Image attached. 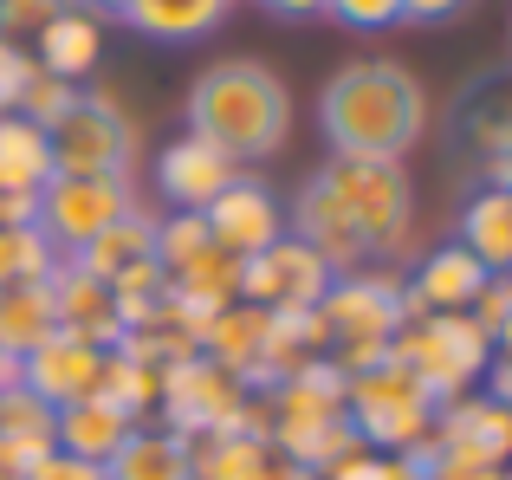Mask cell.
Segmentation results:
<instances>
[{
    "label": "cell",
    "instance_id": "obj_39",
    "mask_svg": "<svg viewBox=\"0 0 512 480\" xmlns=\"http://www.w3.org/2000/svg\"><path fill=\"white\" fill-rule=\"evenodd\" d=\"M480 169H487V182H493V189H512V124L500 130V143H493V150L480 156Z\"/></svg>",
    "mask_w": 512,
    "mask_h": 480
},
{
    "label": "cell",
    "instance_id": "obj_45",
    "mask_svg": "<svg viewBox=\"0 0 512 480\" xmlns=\"http://www.w3.org/2000/svg\"><path fill=\"white\" fill-rule=\"evenodd\" d=\"M493 344H512V312L500 318V331H493Z\"/></svg>",
    "mask_w": 512,
    "mask_h": 480
},
{
    "label": "cell",
    "instance_id": "obj_18",
    "mask_svg": "<svg viewBox=\"0 0 512 480\" xmlns=\"http://www.w3.org/2000/svg\"><path fill=\"white\" fill-rule=\"evenodd\" d=\"M98 59H104V20H91L85 7H59L33 33V65L52 72V78H65V85H78V91L98 72Z\"/></svg>",
    "mask_w": 512,
    "mask_h": 480
},
{
    "label": "cell",
    "instance_id": "obj_16",
    "mask_svg": "<svg viewBox=\"0 0 512 480\" xmlns=\"http://www.w3.org/2000/svg\"><path fill=\"white\" fill-rule=\"evenodd\" d=\"M188 468H195V480H318L292 455H279L273 435H253V429L188 442Z\"/></svg>",
    "mask_w": 512,
    "mask_h": 480
},
{
    "label": "cell",
    "instance_id": "obj_32",
    "mask_svg": "<svg viewBox=\"0 0 512 480\" xmlns=\"http://www.w3.org/2000/svg\"><path fill=\"white\" fill-rule=\"evenodd\" d=\"M325 480H428L409 455H376V448H357L350 461H338Z\"/></svg>",
    "mask_w": 512,
    "mask_h": 480
},
{
    "label": "cell",
    "instance_id": "obj_14",
    "mask_svg": "<svg viewBox=\"0 0 512 480\" xmlns=\"http://www.w3.org/2000/svg\"><path fill=\"white\" fill-rule=\"evenodd\" d=\"M234 176H240L234 156H221L214 143L188 137V130H182L175 143H163V150H156V195H163L175 215H201V208H208Z\"/></svg>",
    "mask_w": 512,
    "mask_h": 480
},
{
    "label": "cell",
    "instance_id": "obj_17",
    "mask_svg": "<svg viewBox=\"0 0 512 480\" xmlns=\"http://www.w3.org/2000/svg\"><path fill=\"white\" fill-rule=\"evenodd\" d=\"M266 338H273V312H266V305L234 299L227 312H214V325H208V331H201V357H214V364H221L227 377H240L247 390H260Z\"/></svg>",
    "mask_w": 512,
    "mask_h": 480
},
{
    "label": "cell",
    "instance_id": "obj_5",
    "mask_svg": "<svg viewBox=\"0 0 512 480\" xmlns=\"http://www.w3.org/2000/svg\"><path fill=\"white\" fill-rule=\"evenodd\" d=\"M344 416H350V429L363 435V448H376V455H415V448L435 435L441 403L402 364H376V370H363V377H350Z\"/></svg>",
    "mask_w": 512,
    "mask_h": 480
},
{
    "label": "cell",
    "instance_id": "obj_11",
    "mask_svg": "<svg viewBox=\"0 0 512 480\" xmlns=\"http://www.w3.org/2000/svg\"><path fill=\"white\" fill-rule=\"evenodd\" d=\"M318 312H325L331 338H376L389 344L402 331V279L396 273H338L325 286V299H318Z\"/></svg>",
    "mask_w": 512,
    "mask_h": 480
},
{
    "label": "cell",
    "instance_id": "obj_12",
    "mask_svg": "<svg viewBox=\"0 0 512 480\" xmlns=\"http://www.w3.org/2000/svg\"><path fill=\"white\" fill-rule=\"evenodd\" d=\"M286 234L299 240V247H312L318 260L331 266V273H363V266H370V240H363V228L344 215V202H338V195H331L318 176H305V189L292 195Z\"/></svg>",
    "mask_w": 512,
    "mask_h": 480
},
{
    "label": "cell",
    "instance_id": "obj_7",
    "mask_svg": "<svg viewBox=\"0 0 512 480\" xmlns=\"http://www.w3.org/2000/svg\"><path fill=\"white\" fill-rule=\"evenodd\" d=\"M247 403L253 390L240 377H227L214 357H182L175 370H163V396H156V422L175 429L182 442H208V435H234L247 429Z\"/></svg>",
    "mask_w": 512,
    "mask_h": 480
},
{
    "label": "cell",
    "instance_id": "obj_38",
    "mask_svg": "<svg viewBox=\"0 0 512 480\" xmlns=\"http://www.w3.org/2000/svg\"><path fill=\"white\" fill-rule=\"evenodd\" d=\"M487 396L493 403H512V344H493V364H487Z\"/></svg>",
    "mask_w": 512,
    "mask_h": 480
},
{
    "label": "cell",
    "instance_id": "obj_35",
    "mask_svg": "<svg viewBox=\"0 0 512 480\" xmlns=\"http://www.w3.org/2000/svg\"><path fill=\"white\" fill-rule=\"evenodd\" d=\"M26 480H104V468H98V461H78V455H59V448H52V455H39L33 468H26Z\"/></svg>",
    "mask_w": 512,
    "mask_h": 480
},
{
    "label": "cell",
    "instance_id": "obj_3",
    "mask_svg": "<svg viewBox=\"0 0 512 480\" xmlns=\"http://www.w3.org/2000/svg\"><path fill=\"white\" fill-rule=\"evenodd\" d=\"M331 195L344 202V215L370 240V260H402L415 240V189L409 169L389 163V156H331L312 169Z\"/></svg>",
    "mask_w": 512,
    "mask_h": 480
},
{
    "label": "cell",
    "instance_id": "obj_9",
    "mask_svg": "<svg viewBox=\"0 0 512 480\" xmlns=\"http://www.w3.org/2000/svg\"><path fill=\"white\" fill-rule=\"evenodd\" d=\"M201 221H208V240L227 260H253V253H266L273 240H286V202H279L260 176H247V169L201 208Z\"/></svg>",
    "mask_w": 512,
    "mask_h": 480
},
{
    "label": "cell",
    "instance_id": "obj_15",
    "mask_svg": "<svg viewBox=\"0 0 512 480\" xmlns=\"http://www.w3.org/2000/svg\"><path fill=\"white\" fill-rule=\"evenodd\" d=\"M52 318H59L65 338H85V344H98V351H117V338H124L117 292L104 286V279H91L85 266H72V260L52 266Z\"/></svg>",
    "mask_w": 512,
    "mask_h": 480
},
{
    "label": "cell",
    "instance_id": "obj_6",
    "mask_svg": "<svg viewBox=\"0 0 512 480\" xmlns=\"http://www.w3.org/2000/svg\"><path fill=\"white\" fill-rule=\"evenodd\" d=\"M52 176H130L137 169V124L111 91H78V104L46 130Z\"/></svg>",
    "mask_w": 512,
    "mask_h": 480
},
{
    "label": "cell",
    "instance_id": "obj_23",
    "mask_svg": "<svg viewBox=\"0 0 512 480\" xmlns=\"http://www.w3.org/2000/svg\"><path fill=\"white\" fill-rule=\"evenodd\" d=\"M461 247L474 253L487 273H506L512 266V189H493L480 182L461 202Z\"/></svg>",
    "mask_w": 512,
    "mask_h": 480
},
{
    "label": "cell",
    "instance_id": "obj_19",
    "mask_svg": "<svg viewBox=\"0 0 512 480\" xmlns=\"http://www.w3.org/2000/svg\"><path fill=\"white\" fill-rule=\"evenodd\" d=\"M487 279H493L487 266H480L461 240H448V247H435V253H422V260H415L409 292L428 305V312H467V305L480 299V286H487Z\"/></svg>",
    "mask_w": 512,
    "mask_h": 480
},
{
    "label": "cell",
    "instance_id": "obj_24",
    "mask_svg": "<svg viewBox=\"0 0 512 480\" xmlns=\"http://www.w3.org/2000/svg\"><path fill=\"white\" fill-rule=\"evenodd\" d=\"M156 260V215H124L117 228H104L91 247L72 253V266H85L91 279H104V286H117V279L130 273V266H150Z\"/></svg>",
    "mask_w": 512,
    "mask_h": 480
},
{
    "label": "cell",
    "instance_id": "obj_1",
    "mask_svg": "<svg viewBox=\"0 0 512 480\" xmlns=\"http://www.w3.org/2000/svg\"><path fill=\"white\" fill-rule=\"evenodd\" d=\"M318 130L331 156H402L428 130V91L402 59H350L318 91Z\"/></svg>",
    "mask_w": 512,
    "mask_h": 480
},
{
    "label": "cell",
    "instance_id": "obj_13",
    "mask_svg": "<svg viewBox=\"0 0 512 480\" xmlns=\"http://www.w3.org/2000/svg\"><path fill=\"white\" fill-rule=\"evenodd\" d=\"M98 377H104V351L85 344V338H65V331H52L39 351L20 357V383L52 409V416L72 409V403H85V396H98Z\"/></svg>",
    "mask_w": 512,
    "mask_h": 480
},
{
    "label": "cell",
    "instance_id": "obj_8",
    "mask_svg": "<svg viewBox=\"0 0 512 480\" xmlns=\"http://www.w3.org/2000/svg\"><path fill=\"white\" fill-rule=\"evenodd\" d=\"M137 182L130 176H52L39 189V221L33 228L46 234V247L59 260H72L78 247H91L104 228H117L124 215H137Z\"/></svg>",
    "mask_w": 512,
    "mask_h": 480
},
{
    "label": "cell",
    "instance_id": "obj_22",
    "mask_svg": "<svg viewBox=\"0 0 512 480\" xmlns=\"http://www.w3.org/2000/svg\"><path fill=\"white\" fill-rule=\"evenodd\" d=\"M104 480H195L188 442L175 429H163V422H137L124 435V448L104 461Z\"/></svg>",
    "mask_w": 512,
    "mask_h": 480
},
{
    "label": "cell",
    "instance_id": "obj_29",
    "mask_svg": "<svg viewBox=\"0 0 512 480\" xmlns=\"http://www.w3.org/2000/svg\"><path fill=\"white\" fill-rule=\"evenodd\" d=\"M78 104V85H65V78H52V72H26V85H20V98H13V117H26V124H39V130H52L65 111Z\"/></svg>",
    "mask_w": 512,
    "mask_h": 480
},
{
    "label": "cell",
    "instance_id": "obj_44",
    "mask_svg": "<svg viewBox=\"0 0 512 480\" xmlns=\"http://www.w3.org/2000/svg\"><path fill=\"white\" fill-rule=\"evenodd\" d=\"M0 480H26V468H20V461L7 455V448H0Z\"/></svg>",
    "mask_w": 512,
    "mask_h": 480
},
{
    "label": "cell",
    "instance_id": "obj_2",
    "mask_svg": "<svg viewBox=\"0 0 512 480\" xmlns=\"http://www.w3.org/2000/svg\"><path fill=\"white\" fill-rule=\"evenodd\" d=\"M182 117H188V137L214 143L221 156H234V163L247 169V163H266V156L286 150L292 91H286V78L260 59H214L208 72L188 85Z\"/></svg>",
    "mask_w": 512,
    "mask_h": 480
},
{
    "label": "cell",
    "instance_id": "obj_26",
    "mask_svg": "<svg viewBox=\"0 0 512 480\" xmlns=\"http://www.w3.org/2000/svg\"><path fill=\"white\" fill-rule=\"evenodd\" d=\"M0 448H7L20 468H33L39 455H52V409L39 403L26 383L0 390Z\"/></svg>",
    "mask_w": 512,
    "mask_h": 480
},
{
    "label": "cell",
    "instance_id": "obj_10",
    "mask_svg": "<svg viewBox=\"0 0 512 480\" xmlns=\"http://www.w3.org/2000/svg\"><path fill=\"white\" fill-rule=\"evenodd\" d=\"M331 279H338V273H331L312 247H299V240L286 234V240H273L266 253L240 260V299L266 305V312H305V305L325 299Z\"/></svg>",
    "mask_w": 512,
    "mask_h": 480
},
{
    "label": "cell",
    "instance_id": "obj_30",
    "mask_svg": "<svg viewBox=\"0 0 512 480\" xmlns=\"http://www.w3.org/2000/svg\"><path fill=\"white\" fill-rule=\"evenodd\" d=\"M52 266H59V253L46 247L39 228H0V286H13V279H46Z\"/></svg>",
    "mask_w": 512,
    "mask_h": 480
},
{
    "label": "cell",
    "instance_id": "obj_36",
    "mask_svg": "<svg viewBox=\"0 0 512 480\" xmlns=\"http://www.w3.org/2000/svg\"><path fill=\"white\" fill-rule=\"evenodd\" d=\"M33 221H39V195L0 182V228H33Z\"/></svg>",
    "mask_w": 512,
    "mask_h": 480
},
{
    "label": "cell",
    "instance_id": "obj_40",
    "mask_svg": "<svg viewBox=\"0 0 512 480\" xmlns=\"http://www.w3.org/2000/svg\"><path fill=\"white\" fill-rule=\"evenodd\" d=\"M467 0H402V20H415V26H435V20H454Z\"/></svg>",
    "mask_w": 512,
    "mask_h": 480
},
{
    "label": "cell",
    "instance_id": "obj_31",
    "mask_svg": "<svg viewBox=\"0 0 512 480\" xmlns=\"http://www.w3.org/2000/svg\"><path fill=\"white\" fill-rule=\"evenodd\" d=\"M214 240H208V221L201 215H156V266L163 273H182L188 260H201Z\"/></svg>",
    "mask_w": 512,
    "mask_h": 480
},
{
    "label": "cell",
    "instance_id": "obj_27",
    "mask_svg": "<svg viewBox=\"0 0 512 480\" xmlns=\"http://www.w3.org/2000/svg\"><path fill=\"white\" fill-rule=\"evenodd\" d=\"M0 182L7 189H46L52 182V150H46V130L26 124V117L0 111Z\"/></svg>",
    "mask_w": 512,
    "mask_h": 480
},
{
    "label": "cell",
    "instance_id": "obj_42",
    "mask_svg": "<svg viewBox=\"0 0 512 480\" xmlns=\"http://www.w3.org/2000/svg\"><path fill=\"white\" fill-rule=\"evenodd\" d=\"M72 7H85L91 20H104V26H111V20H124V7H130V0H72Z\"/></svg>",
    "mask_w": 512,
    "mask_h": 480
},
{
    "label": "cell",
    "instance_id": "obj_37",
    "mask_svg": "<svg viewBox=\"0 0 512 480\" xmlns=\"http://www.w3.org/2000/svg\"><path fill=\"white\" fill-rule=\"evenodd\" d=\"M26 72H33V52H26V46H13L7 59H0V111H13V98H20Z\"/></svg>",
    "mask_w": 512,
    "mask_h": 480
},
{
    "label": "cell",
    "instance_id": "obj_41",
    "mask_svg": "<svg viewBox=\"0 0 512 480\" xmlns=\"http://www.w3.org/2000/svg\"><path fill=\"white\" fill-rule=\"evenodd\" d=\"M260 13H273V20H318V13L331 7V0H253Z\"/></svg>",
    "mask_w": 512,
    "mask_h": 480
},
{
    "label": "cell",
    "instance_id": "obj_46",
    "mask_svg": "<svg viewBox=\"0 0 512 480\" xmlns=\"http://www.w3.org/2000/svg\"><path fill=\"white\" fill-rule=\"evenodd\" d=\"M7 52H13V39H7V33H0V59H7Z\"/></svg>",
    "mask_w": 512,
    "mask_h": 480
},
{
    "label": "cell",
    "instance_id": "obj_33",
    "mask_svg": "<svg viewBox=\"0 0 512 480\" xmlns=\"http://www.w3.org/2000/svg\"><path fill=\"white\" fill-rule=\"evenodd\" d=\"M331 20L350 26V33H383V26H402V0H331Z\"/></svg>",
    "mask_w": 512,
    "mask_h": 480
},
{
    "label": "cell",
    "instance_id": "obj_43",
    "mask_svg": "<svg viewBox=\"0 0 512 480\" xmlns=\"http://www.w3.org/2000/svg\"><path fill=\"white\" fill-rule=\"evenodd\" d=\"M13 383H20V357L0 351V390H13Z\"/></svg>",
    "mask_w": 512,
    "mask_h": 480
},
{
    "label": "cell",
    "instance_id": "obj_47",
    "mask_svg": "<svg viewBox=\"0 0 512 480\" xmlns=\"http://www.w3.org/2000/svg\"><path fill=\"white\" fill-rule=\"evenodd\" d=\"M506 480H512V468H506Z\"/></svg>",
    "mask_w": 512,
    "mask_h": 480
},
{
    "label": "cell",
    "instance_id": "obj_4",
    "mask_svg": "<svg viewBox=\"0 0 512 480\" xmlns=\"http://www.w3.org/2000/svg\"><path fill=\"white\" fill-rule=\"evenodd\" d=\"M389 364H402L435 403H454V396H474V383L487 377L493 338L467 312H435V318L402 325L389 338Z\"/></svg>",
    "mask_w": 512,
    "mask_h": 480
},
{
    "label": "cell",
    "instance_id": "obj_25",
    "mask_svg": "<svg viewBox=\"0 0 512 480\" xmlns=\"http://www.w3.org/2000/svg\"><path fill=\"white\" fill-rule=\"evenodd\" d=\"M52 331H59V318H52V273L0 286V351L26 357V351H39Z\"/></svg>",
    "mask_w": 512,
    "mask_h": 480
},
{
    "label": "cell",
    "instance_id": "obj_20",
    "mask_svg": "<svg viewBox=\"0 0 512 480\" xmlns=\"http://www.w3.org/2000/svg\"><path fill=\"white\" fill-rule=\"evenodd\" d=\"M227 13H234V0H130L124 26L143 33V39H156V46H195Z\"/></svg>",
    "mask_w": 512,
    "mask_h": 480
},
{
    "label": "cell",
    "instance_id": "obj_21",
    "mask_svg": "<svg viewBox=\"0 0 512 480\" xmlns=\"http://www.w3.org/2000/svg\"><path fill=\"white\" fill-rule=\"evenodd\" d=\"M137 429V422L124 416V409H111L104 396H85V403H72V409H59L52 416V448L59 455H78V461H111L117 448H124V435Z\"/></svg>",
    "mask_w": 512,
    "mask_h": 480
},
{
    "label": "cell",
    "instance_id": "obj_28",
    "mask_svg": "<svg viewBox=\"0 0 512 480\" xmlns=\"http://www.w3.org/2000/svg\"><path fill=\"white\" fill-rule=\"evenodd\" d=\"M98 396L111 409H124L130 422H156V396H163V377L143 364H130V357L104 351V377H98Z\"/></svg>",
    "mask_w": 512,
    "mask_h": 480
},
{
    "label": "cell",
    "instance_id": "obj_34",
    "mask_svg": "<svg viewBox=\"0 0 512 480\" xmlns=\"http://www.w3.org/2000/svg\"><path fill=\"white\" fill-rule=\"evenodd\" d=\"M59 7H72V0H0V33L20 46V39H33Z\"/></svg>",
    "mask_w": 512,
    "mask_h": 480
}]
</instances>
